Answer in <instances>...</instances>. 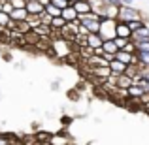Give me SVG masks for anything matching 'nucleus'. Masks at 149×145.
Returning a JSON list of instances; mask_svg holds the SVG:
<instances>
[{
	"label": "nucleus",
	"instance_id": "f257e3e1",
	"mask_svg": "<svg viewBox=\"0 0 149 145\" xmlns=\"http://www.w3.org/2000/svg\"><path fill=\"white\" fill-rule=\"evenodd\" d=\"M138 19H143L140 10L132 8L130 4H121L119 6V15H117V21L123 23H130V21H138Z\"/></svg>",
	"mask_w": 149,
	"mask_h": 145
},
{
	"label": "nucleus",
	"instance_id": "f03ea898",
	"mask_svg": "<svg viewBox=\"0 0 149 145\" xmlns=\"http://www.w3.org/2000/svg\"><path fill=\"white\" fill-rule=\"evenodd\" d=\"M72 42H66L64 38H57V40L51 42V51L55 53L57 58H68L72 55V47H70Z\"/></svg>",
	"mask_w": 149,
	"mask_h": 145
},
{
	"label": "nucleus",
	"instance_id": "7ed1b4c3",
	"mask_svg": "<svg viewBox=\"0 0 149 145\" xmlns=\"http://www.w3.org/2000/svg\"><path fill=\"white\" fill-rule=\"evenodd\" d=\"M115 26H117L115 19H102L100 21V32H98L102 36V40H115L117 38Z\"/></svg>",
	"mask_w": 149,
	"mask_h": 145
},
{
	"label": "nucleus",
	"instance_id": "20e7f679",
	"mask_svg": "<svg viewBox=\"0 0 149 145\" xmlns=\"http://www.w3.org/2000/svg\"><path fill=\"white\" fill-rule=\"evenodd\" d=\"M115 58L119 62H123V64H127V66H138L140 64V60H138V57H136V55L127 53V51H123V49L115 53Z\"/></svg>",
	"mask_w": 149,
	"mask_h": 145
},
{
	"label": "nucleus",
	"instance_id": "39448f33",
	"mask_svg": "<svg viewBox=\"0 0 149 145\" xmlns=\"http://www.w3.org/2000/svg\"><path fill=\"white\" fill-rule=\"evenodd\" d=\"M117 15H119V6L104 4V8H102V11H100L102 19H115V21H117Z\"/></svg>",
	"mask_w": 149,
	"mask_h": 145
},
{
	"label": "nucleus",
	"instance_id": "423d86ee",
	"mask_svg": "<svg viewBox=\"0 0 149 145\" xmlns=\"http://www.w3.org/2000/svg\"><path fill=\"white\" fill-rule=\"evenodd\" d=\"M72 6H74V10L77 11V15H79V17L93 11V6H91V2H89V0H76Z\"/></svg>",
	"mask_w": 149,
	"mask_h": 145
},
{
	"label": "nucleus",
	"instance_id": "0eeeda50",
	"mask_svg": "<svg viewBox=\"0 0 149 145\" xmlns=\"http://www.w3.org/2000/svg\"><path fill=\"white\" fill-rule=\"evenodd\" d=\"M26 11H29V15H44L45 13V6H42L38 0H30V2H26Z\"/></svg>",
	"mask_w": 149,
	"mask_h": 145
},
{
	"label": "nucleus",
	"instance_id": "6e6552de",
	"mask_svg": "<svg viewBox=\"0 0 149 145\" xmlns=\"http://www.w3.org/2000/svg\"><path fill=\"white\" fill-rule=\"evenodd\" d=\"M127 64H123V62H119L117 58H113L111 62H109V70H111V76H123V74H127Z\"/></svg>",
	"mask_w": 149,
	"mask_h": 145
},
{
	"label": "nucleus",
	"instance_id": "1a4fd4ad",
	"mask_svg": "<svg viewBox=\"0 0 149 145\" xmlns=\"http://www.w3.org/2000/svg\"><path fill=\"white\" fill-rule=\"evenodd\" d=\"M61 17L64 19L66 23L79 21V15H77V11L74 10V6H68V8H64V10H62V13H61Z\"/></svg>",
	"mask_w": 149,
	"mask_h": 145
},
{
	"label": "nucleus",
	"instance_id": "9d476101",
	"mask_svg": "<svg viewBox=\"0 0 149 145\" xmlns=\"http://www.w3.org/2000/svg\"><path fill=\"white\" fill-rule=\"evenodd\" d=\"M49 145H70V138L66 134H51L49 136Z\"/></svg>",
	"mask_w": 149,
	"mask_h": 145
},
{
	"label": "nucleus",
	"instance_id": "9b49d317",
	"mask_svg": "<svg viewBox=\"0 0 149 145\" xmlns=\"http://www.w3.org/2000/svg\"><path fill=\"white\" fill-rule=\"evenodd\" d=\"M115 34H117V38H130V36H132V30L128 28V25H127V23H123V21H117Z\"/></svg>",
	"mask_w": 149,
	"mask_h": 145
},
{
	"label": "nucleus",
	"instance_id": "f8f14e48",
	"mask_svg": "<svg viewBox=\"0 0 149 145\" xmlns=\"http://www.w3.org/2000/svg\"><path fill=\"white\" fill-rule=\"evenodd\" d=\"M132 42H143V40H149V26H142V28H138L136 32H132L130 36Z\"/></svg>",
	"mask_w": 149,
	"mask_h": 145
},
{
	"label": "nucleus",
	"instance_id": "ddd939ff",
	"mask_svg": "<svg viewBox=\"0 0 149 145\" xmlns=\"http://www.w3.org/2000/svg\"><path fill=\"white\" fill-rule=\"evenodd\" d=\"M127 94H128V100H140V98L146 94V91L140 85H132V87L127 89Z\"/></svg>",
	"mask_w": 149,
	"mask_h": 145
},
{
	"label": "nucleus",
	"instance_id": "4468645a",
	"mask_svg": "<svg viewBox=\"0 0 149 145\" xmlns=\"http://www.w3.org/2000/svg\"><path fill=\"white\" fill-rule=\"evenodd\" d=\"M102 44H104V40H102V36L100 34H89L87 36V45L89 47H93V49H96V47H102Z\"/></svg>",
	"mask_w": 149,
	"mask_h": 145
},
{
	"label": "nucleus",
	"instance_id": "2eb2a0df",
	"mask_svg": "<svg viewBox=\"0 0 149 145\" xmlns=\"http://www.w3.org/2000/svg\"><path fill=\"white\" fill-rule=\"evenodd\" d=\"M10 17L13 19L15 23H21V21H26V17H29V11H26V8H21V10H13L10 13Z\"/></svg>",
	"mask_w": 149,
	"mask_h": 145
},
{
	"label": "nucleus",
	"instance_id": "dca6fc26",
	"mask_svg": "<svg viewBox=\"0 0 149 145\" xmlns=\"http://www.w3.org/2000/svg\"><path fill=\"white\" fill-rule=\"evenodd\" d=\"M136 57H138V60H140V64H142V68L147 70V68H149V51H146V49H138V51H136Z\"/></svg>",
	"mask_w": 149,
	"mask_h": 145
},
{
	"label": "nucleus",
	"instance_id": "f3484780",
	"mask_svg": "<svg viewBox=\"0 0 149 145\" xmlns=\"http://www.w3.org/2000/svg\"><path fill=\"white\" fill-rule=\"evenodd\" d=\"M134 85V81H132L130 76H127V74H123V76H117V87L119 89H128Z\"/></svg>",
	"mask_w": 149,
	"mask_h": 145
},
{
	"label": "nucleus",
	"instance_id": "a211bd4d",
	"mask_svg": "<svg viewBox=\"0 0 149 145\" xmlns=\"http://www.w3.org/2000/svg\"><path fill=\"white\" fill-rule=\"evenodd\" d=\"M66 26V21L62 17H53V21H51V28H53V32L58 36V32H61L62 28Z\"/></svg>",
	"mask_w": 149,
	"mask_h": 145
},
{
	"label": "nucleus",
	"instance_id": "6ab92c4d",
	"mask_svg": "<svg viewBox=\"0 0 149 145\" xmlns=\"http://www.w3.org/2000/svg\"><path fill=\"white\" fill-rule=\"evenodd\" d=\"M79 58H83V60H89V58L95 55V49L89 47V45H79Z\"/></svg>",
	"mask_w": 149,
	"mask_h": 145
},
{
	"label": "nucleus",
	"instance_id": "aec40b11",
	"mask_svg": "<svg viewBox=\"0 0 149 145\" xmlns=\"http://www.w3.org/2000/svg\"><path fill=\"white\" fill-rule=\"evenodd\" d=\"M102 49H104V53H111V55H115L117 51V44H115V40H104V44H102Z\"/></svg>",
	"mask_w": 149,
	"mask_h": 145
},
{
	"label": "nucleus",
	"instance_id": "412c9836",
	"mask_svg": "<svg viewBox=\"0 0 149 145\" xmlns=\"http://www.w3.org/2000/svg\"><path fill=\"white\" fill-rule=\"evenodd\" d=\"M45 13L51 15V17H61L62 10H61V8H57L55 4H47V6H45Z\"/></svg>",
	"mask_w": 149,
	"mask_h": 145
},
{
	"label": "nucleus",
	"instance_id": "4be33fe9",
	"mask_svg": "<svg viewBox=\"0 0 149 145\" xmlns=\"http://www.w3.org/2000/svg\"><path fill=\"white\" fill-rule=\"evenodd\" d=\"M17 142L15 136H10V134H0V145H13Z\"/></svg>",
	"mask_w": 149,
	"mask_h": 145
},
{
	"label": "nucleus",
	"instance_id": "5701e85b",
	"mask_svg": "<svg viewBox=\"0 0 149 145\" xmlns=\"http://www.w3.org/2000/svg\"><path fill=\"white\" fill-rule=\"evenodd\" d=\"M26 23H29L30 28L34 30L38 25H42V17H40V15H29V17H26Z\"/></svg>",
	"mask_w": 149,
	"mask_h": 145
},
{
	"label": "nucleus",
	"instance_id": "b1692460",
	"mask_svg": "<svg viewBox=\"0 0 149 145\" xmlns=\"http://www.w3.org/2000/svg\"><path fill=\"white\" fill-rule=\"evenodd\" d=\"M15 30H17V32H21V34H25V36H26L29 32H32V28H30V25H29L26 21L17 23V28H15Z\"/></svg>",
	"mask_w": 149,
	"mask_h": 145
},
{
	"label": "nucleus",
	"instance_id": "393cba45",
	"mask_svg": "<svg viewBox=\"0 0 149 145\" xmlns=\"http://www.w3.org/2000/svg\"><path fill=\"white\" fill-rule=\"evenodd\" d=\"M127 25H128V28H130L132 32H136L138 28L146 26V21H143V19H138V21H130V23H127Z\"/></svg>",
	"mask_w": 149,
	"mask_h": 145
},
{
	"label": "nucleus",
	"instance_id": "a878e982",
	"mask_svg": "<svg viewBox=\"0 0 149 145\" xmlns=\"http://www.w3.org/2000/svg\"><path fill=\"white\" fill-rule=\"evenodd\" d=\"M10 21H11L10 13H6V11H0V28H6Z\"/></svg>",
	"mask_w": 149,
	"mask_h": 145
},
{
	"label": "nucleus",
	"instance_id": "bb28decb",
	"mask_svg": "<svg viewBox=\"0 0 149 145\" xmlns=\"http://www.w3.org/2000/svg\"><path fill=\"white\" fill-rule=\"evenodd\" d=\"M49 136L51 134H47V132H38V134H34V138H36L38 143H47L49 142Z\"/></svg>",
	"mask_w": 149,
	"mask_h": 145
},
{
	"label": "nucleus",
	"instance_id": "cd10ccee",
	"mask_svg": "<svg viewBox=\"0 0 149 145\" xmlns=\"http://www.w3.org/2000/svg\"><path fill=\"white\" fill-rule=\"evenodd\" d=\"M130 42V38H115V44H117V49H125L127 47V44Z\"/></svg>",
	"mask_w": 149,
	"mask_h": 145
},
{
	"label": "nucleus",
	"instance_id": "c85d7f7f",
	"mask_svg": "<svg viewBox=\"0 0 149 145\" xmlns=\"http://www.w3.org/2000/svg\"><path fill=\"white\" fill-rule=\"evenodd\" d=\"M123 51H127V53H132V55H136V51H138V47H136V44L130 40V42L127 44V47H125Z\"/></svg>",
	"mask_w": 149,
	"mask_h": 145
},
{
	"label": "nucleus",
	"instance_id": "c756f323",
	"mask_svg": "<svg viewBox=\"0 0 149 145\" xmlns=\"http://www.w3.org/2000/svg\"><path fill=\"white\" fill-rule=\"evenodd\" d=\"M2 11H6V13H11V11H13L11 0H4V2H2Z\"/></svg>",
	"mask_w": 149,
	"mask_h": 145
},
{
	"label": "nucleus",
	"instance_id": "7c9ffc66",
	"mask_svg": "<svg viewBox=\"0 0 149 145\" xmlns=\"http://www.w3.org/2000/svg\"><path fill=\"white\" fill-rule=\"evenodd\" d=\"M11 6H13V10H21V8H26V2L25 0H11Z\"/></svg>",
	"mask_w": 149,
	"mask_h": 145
},
{
	"label": "nucleus",
	"instance_id": "2f4dec72",
	"mask_svg": "<svg viewBox=\"0 0 149 145\" xmlns=\"http://www.w3.org/2000/svg\"><path fill=\"white\" fill-rule=\"evenodd\" d=\"M51 4H55V6L61 8V10H64V8L70 6V2H66V0H51Z\"/></svg>",
	"mask_w": 149,
	"mask_h": 145
},
{
	"label": "nucleus",
	"instance_id": "473e14b6",
	"mask_svg": "<svg viewBox=\"0 0 149 145\" xmlns=\"http://www.w3.org/2000/svg\"><path fill=\"white\" fill-rule=\"evenodd\" d=\"M51 21H53V17H51V15H47V13L42 15V23H44V25H49L51 26Z\"/></svg>",
	"mask_w": 149,
	"mask_h": 145
},
{
	"label": "nucleus",
	"instance_id": "72a5a7b5",
	"mask_svg": "<svg viewBox=\"0 0 149 145\" xmlns=\"http://www.w3.org/2000/svg\"><path fill=\"white\" fill-rule=\"evenodd\" d=\"M106 4H113V6H121V4H125V0H104Z\"/></svg>",
	"mask_w": 149,
	"mask_h": 145
},
{
	"label": "nucleus",
	"instance_id": "f704fd0d",
	"mask_svg": "<svg viewBox=\"0 0 149 145\" xmlns=\"http://www.w3.org/2000/svg\"><path fill=\"white\" fill-rule=\"evenodd\" d=\"M95 55H96V57H102V55H104V49H102V47H96L95 49Z\"/></svg>",
	"mask_w": 149,
	"mask_h": 145
},
{
	"label": "nucleus",
	"instance_id": "c9c22d12",
	"mask_svg": "<svg viewBox=\"0 0 149 145\" xmlns=\"http://www.w3.org/2000/svg\"><path fill=\"white\" fill-rule=\"evenodd\" d=\"M58 85H61L58 81H53V83H51V89H53V91H57V89H58Z\"/></svg>",
	"mask_w": 149,
	"mask_h": 145
},
{
	"label": "nucleus",
	"instance_id": "e433bc0d",
	"mask_svg": "<svg viewBox=\"0 0 149 145\" xmlns=\"http://www.w3.org/2000/svg\"><path fill=\"white\" fill-rule=\"evenodd\" d=\"M143 111H146L147 115H149V102H146V104H143Z\"/></svg>",
	"mask_w": 149,
	"mask_h": 145
},
{
	"label": "nucleus",
	"instance_id": "4c0bfd02",
	"mask_svg": "<svg viewBox=\"0 0 149 145\" xmlns=\"http://www.w3.org/2000/svg\"><path fill=\"white\" fill-rule=\"evenodd\" d=\"M38 2H40L42 6H47V4H51V0H38Z\"/></svg>",
	"mask_w": 149,
	"mask_h": 145
},
{
	"label": "nucleus",
	"instance_id": "58836bf2",
	"mask_svg": "<svg viewBox=\"0 0 149 145\" xmlns=\"http://www.w3.org/2000/svg\"><path fill=\"white\" fill-rule=\"evenodd\" d=\"M13 145H26V143H25V142H23V139H17V142H15Z\"/></svg>",
	"mask_w": 149,
	"mask_h": 145
},
{
	"label": "nucleus",
	"instance_id": "ea45409f",
	"mask_svg": "<svg viewBox=\"0 0 149 145\" xmlns=\"http://www.w3.org/2000/svg\"><path fill=\"white\" fill-rule=\"evenodd\" d=\"M132 2H134V0H125V4H132Z\"/></svg>",
	"mask_w": 149,
	"mask_h": 145
},
{
	"label": "nucleus",
	"instance_id": "a19ab883",
	"mask_svg": "<svg viewBox=\"0 0 149 145\" xmlns=\"http://www.w3.org/2000/svg\"><path fill=\"white\" fill-rule=\"evenodd\" d=\"M25 2H30V0H25Z\"/></svg>",
	"mask_w": 149,
	"mask_h": 145
}]
</instances>
